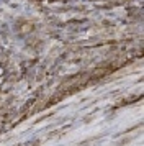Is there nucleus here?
Listing matches in <instances>:
<instances>
[{"instance_id":"1","label":"nucleus","mask_w":144,"mask_h":146,"mask_svg":"<svg viewBox=\"0 0 144 146\" xmlns=\"http://www.w3.org/2000/svg\"><path fill=\"white\" fill-rule=\"evenodd\" d=\"M3 74V62H2V54H0V77Z\"/></svg>"}]
</instances>
